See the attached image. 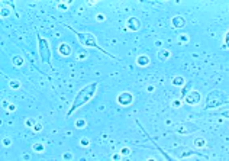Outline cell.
I'll return each instance as SVG.
<instances>
[{"instance_id": "cell-1", "label": "cell", "mask_w": 229, "mask_h": 161, "mask_svg": "<svg viewBox=\"0 0 229 161\" xmlns=\"http://www.w3.org/2000/svg\"><path fill=\"white\" fill-rule=\"evenodd\" d=\"M97 84H99V83H97V81H94V83L86 86V87H83V89L80 90L79 93H77V96H75L74 102H73V106H71V109L68 110L67 116H70V115L73 113L75 109H79V107H81L83 105H86L88 100H92V97L94 96V93H96Z\"/></svg>"}, {"instance_id": "cell-2", "label": "cell", "mask_w": 229, "mask_h": 161, "mask_svg": "<svg viewBox=\"0 0 229 161\" xmlns=\"http://www.w3.org/2000/svg\"><path fill=\"white\" fill-rule=\"evenodd\" d=\"M68 29H71L73 32L75 34V36H77V39H79V42L83 45V47H86V48H96V50H99V51H102L103 54H107L110 58H115V55H112V54H109L107 51H104L103 48L102 47H99V44H97V39H96V36L93 34H90V32H79V31H75V29H73L71 26H68V25H65Z\"/></svg>"}, {"instance_id": "cell-3", "label": "cell", "mask_w": 229, "mask_h": 161, "mask_svg": "<svg viewBox=\"0 0 229 161\" xmlns=\"http://www.w3.org/2000/svg\"><path fill=\"white\" fill-rule=\"evenodd\" d=\"M228 103V96L225 92L222 90H213L208 94L206 97V109H212V107H219L222 105Z\"/></svg>"}, {"instance_id": "cell-4", "label": "cell", "mask_w": 229, "mask_h": 161, "mask_svg": "<svg viewBox=\"0 0 229 161\" xmlns=\"http://www.w3.org/2000/svg\"><path fill=\"white\" fill-rule=\"evenodd\" d=\"M38 51L41 55V61L46 63L51 67V70H54L52 64H51V50H50V44L46 39H44L41 35H38Z\"/></svg>"}, {"instance_id": "cell-5", "label": "cell", "mask_w": 229, "mask_h": 161, "mask_svg": "<svg viewBox=\"0 0 229 161\" xmlns=\"http://www.w3.org/2000/svg\"><path fill=\"white\" fill-rule=\"evenodd\" d=\"M184 100H186V103H187V105H192V106H194V105H197V103L200 102V93H199V92H190L188 94H186Z\"/></svg>"}, {"instance_id": "cell-6", "label": "cell", "mask_w": 229, "mask_h": 161, "mask_svg": "<svg viewBox=\"0 0 229 161\" xmlns=\"http://www.w3.org/2000/svg\"><path fill=\"white\" fill-rule=\"evenodd\" d=\"M117 102L121 103L122 106H129L131 103L133 102V96L129 92H125V93H121L119 97H117Z\"/></svg>"}, {"instance_id": "cell-7", "label": "cell", "mask_w": 229, "mask_h": 161, "mask_svg": "<svg viewBox=\"0 0 229 161\" xmlns=\"http://www.w3.org/2000/svg\"><path fill=\"white\" fill-rule=\"evenodd\" d=\"M126 26L132 31H138L141 28V22H139V19H136V17H131L129 21H128V23H126Z\"/></svg>"}, {"instance_id": "cell-8", "label": "cell", "mask_w": 229, "mask_h": 161, "mask_svg": "<svg viewBox=\"0 0 229 161\" xmlns=\"http://www.w3.org/2000/svg\"><path fill=\"white\" fill-rule=\"evenodd\" d=\"M58 51L61 52L64 57H68V55L71 54V48L68 47L67 44H61V45H60V48H58Z\"/></svg>"}, {"instance_id": "cell-9", "label": "cell", "mask_w": 229, "mask_h": 161, "mask_svg": "<svg viewBox=\"0 0 229 161\" xmlns=\"http://www.w3.org/2000/svg\"><path fill=\"white\" fill-rule=\"evenodd\" d=\"M184 23H186L184 17H181V16L173 17V25H174L175 28H181V26H184Z\"/></svg>"}, {"instance_id": "cell-10", "label": "cell", "mask_w": 229, "mask_h": 161, "mask_svg": "<svg viewBox=\"0 0 229 161\" xmlns=\"http://www.w3.org/2000/svg\"><path fill=\"white\" fill-rule=\"evenodd\" d=\"M148 57H145V55H142V57H139L138 58V64H141V65H145V64H148Z\"/></svg>"}, {"instance_id": "cell-11", "label": "cell", "mask_w": 229, "mask_h": 161, "mask_svg": "<svg viewBox=\"0 0 229 161\" xmlns=\"http://www.w3.org/2000/svg\"><path fill=\"white\" fill-rule=\"evenodd\" d=\"M13 63H15V65H22V64H23V58L19 57V55H16V57L13 58Z\"/></svg>"}, {"instance_id": "cell-12", "label": "cell", "mask_w": 229, "mask_h": 161, "mask_svg": "<svg viewBox=\"0 0 229 161\" xmlns=\"http://www.w3.org/2000/svg\"><path fill=\"white\" fill-rule=\"evenodd\" d=\"M183 81H184L183 77H175V78H174V84H177V86H179V84H183Z\"/></svg>"}, {"instance_id": "cell-13", "label": "cell", "mask_w": 229, "mask_h": 161, "mask_svg": "<svg viewBox=\"0 0 229 161\" xmlns=\"http://www.w3.org/2000/svg\"><path fill=\"white\" fill-rule=\"evenodd\" d=\"M33 149H38L36 153H42L44 151V145H33Z\"/></svg>"}, {"instance_id": "cell-14", "label": "cell", "mask_w": 229, "mask_h": 161, "mask_svg": "<svg viewBox=\"0 0 229 161\" xmlns=\"http://www.w3.org/2000/svg\"><path fill=\"white\" fill-rule=\"evenodd\" d=\"M75 125H77V128L84 126V121H77V123H75Z\"/></svg>"}, {"instance_id": "cell-15", "label": "cell", "mask_w": 229, "mask_h": 161, "mask_svg": "<svg viewBox=\"0 0 229 161\" xmlns=\"http://www.w3.org/2000/svg\"><path fill=\"white\" fill-rule=\"evenodd\" d=\"M190 86H192V83H188V84H187V87H184V89H183V97H184V94H186V92H187V89H188V87H190Z\"/></svg>"}]
</instances>
